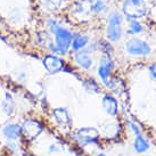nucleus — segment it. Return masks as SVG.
<instances>
[{
  "mask_svg": "<svg viewBox=\"0 0 156 156\" xmlns=\"http://www.w3.org/2000/svg\"><path fill=\"white\" fill-rule=\"evenodd\" d=\"M49 27L55 35V44L52 46L51 50L61 55H65L72 44V38H73L72 33L67 29L63 27L61 23H58L55 20L49 21Z\"/></svg>",
  "mask_w": 156,
  "mask_h": 156,
  "instance_id": "nucleus-1",
  "label": "nucleus"
},
{
  "mask_svg": "<svg viewBox=\"0 0 156 156\" xmlns=\"http://www.w3.org/2000/svg\"><path fill=\"white\" fill-rule=\"evenodd\" d=\"M123 13L131 20H138L147 14V5L145 0H126L123 2Z\"/></svg>",
  "mask_w": 156,
  "mask_h": 156,
  "instance_id": "nucleus-2",
  "label": "nucleus"
},
{
  "mask_svg": "<svg viewBox=\"0 0 156 156\" xmlns=\"http://www.w3.org/2000/svg\"><path fill=\"white\" fill-rule=\"evenodd\" d=\"M123 29H122V16L119 13L114 12L108 16V22L106 27V34L108 40L112 42H116L122 38Z\"/></svg>",
  "mask_w": 156,
  "mask_h": 156,
  "instance_id": "nucleus-3",
  "label": "nucleus"
},
{
  "mask_svg": "<svg viewBox=\"0 0 156 156\" xmlns=\"http://www.w3.org/2000/svg\"><path fill=\"white\" fill-rule=\"evenodd\" d=\"M126 52L134 57H144L148 56L151 54V46L139 38H132L128 40L126 44Z\"/></svg>",
  "mask_w": 156,
  "mask_h": 156,
  "instance_id": "nucleus-4",
  "label": "nucleus"
},
{
  "mask_svg": "<svg viewBox=\"0 0 156 156\" xmlns=\"http://www.w3.org/2000/svg\"><path fill=\"white\" fill-rule=\"evenodd\" d=\"M75 138L81 145H89V144H96L99 140V131L91 128V126H86L81 128L76 131Z\"/></svg>",
  "mask_w": 156,
  "mask_h": 156,
  "instance_id": "nucleus-5",
  "label": "nucleus"
},
{
  "mask_svg": "<svg viewBox=\"0 0 156 156\" xmlns=\"http://www.w3.org/2000/svg\"><path fill=\"white\" fill-rule=\"evenodd\" d=\"M21 128L22 134L29 140H34L35 138H38L44 130V126L37 120H26Z\"/></svg>",
  "mask_w": 156,
  "mask_h": 156,
  "instance_id": "nucleus-6",
  "label": "nucleus"
},
{
  "mask_svg": "<svg viewBox=\"0 0 156 156\" xmlns=\"http://www.w3.org/2000/svg\"><path fill=\"white\" fill-rule=\"evenodd\" d=\"M113 69V61L111 59L109 56H103L99 62V66H98V75L99 78L103 80V82L107 86V87L112 88V81H111V73Z\"/></svg>",
  "mask_w": 156,
  "mask_h": 156,
  "instance_id": "nucleus-7",
  "label": "nucleus"
},
{
  "mask_svg": "<svg viewBox=\"0 0 156 156\" xmlns=\"http://www.w3.org/2000/svg\"><path fill=\"white\" fill-rule=\"evenodd\" d=\"M44 69H47L50 74H55L57 72H59L64 67V62L62 61L59 57L55 56V55H47L44 58Z\"/></svg>",
  "mask_w": 156,
  "mask_h": 156,
  "instance_id": "nucleus-8",
  "label": "nucleus"
},
{
  "mask_svg": "<svg viewBox=\"0 0 156 156\" xmlns=\"http://www.w3.org/2000/svg\"><path fill=\"white\" fill-rule=\"evenodd\" d=\"M52 116H54V120L56 121L57 124L61 126L62 128H69L72 124L71 116H69L66 108H63V107L55 108L52 111Z\"/></svg>",
  "mask_w": 156,
  "mask_h": 156,
  "instance_id": "nucleus-9",
  "label": "nucleus"
},
{
  "mask_svg": "<svg viewBox=\"0 0 156 156\" xmlns=\"http://www.w3.org/2000/svg\"><path fill=\"white\" fill-rule=\"evenodd\" d=\"M101 105L103 108L105 109V112L107 113L111 116H115L119 112V105H117L116 99L109 95H106L103 97L101 99Z\"/></svg>",
  "mask_w": 156,
  "mask_h": 156,
  "instance_id": "nucleus-10",
  "label": "nucleus"
},
{
  "mask_svg": "<svg viewBox=\"0 0 156 156\" xmlns=\"http://www.w3.org/2000/svg\"><path fill=\"white\" fill-rule=\"evenodd\" d=\"M120 131H121V126H120L119 122H106L103 126V134H104L105 138L107 139L116 138L117 136L120 134Z\"/></svg>",
  "mask_w": 156,
  "mask_h": 156,
  "instance_id": "nucleus-11",
  "label": "nucleus"
},
{
  "mask_svg": "<svg viewBox=\"0 0 156 156\" xmlns=\"http://www.w3.org/2000/svg\"><path fill=\"white\" fill-rule=\"evenodd\" d=\"M74 61L80 67H82L84 69H89L92 66V58L86 49L76 51L75 56H74Z\"/></svg>",
  "mask_w": 156,
  "mask_h": 156,
  "instance_id": "nucleus-12",
  "label": "nucleus"
},
{
  "mask_svg": "<svg viewBox=\"0 0 156 156\" xmlns=\"http://www.w3.org/2000/svg\"><path fill=\"white\" fill-rule=\"evenodd\" d=\"M2 132H4L5 137L8 139L9 141H14V140L20 138V136L22 134V128L18 124L12 123V124H7L5 126Z\"/></svg>",
  "mask_w": 156,
  "mask_h": 156,
  "instance_id": "nucleus-13",
  "label": "nucleus"
},
{
  "mask_svg": "<svg viewBox=\"0 0 156 156\" xmlns=\"http://www.w3.org/2000/svg\"><path fill=\"white\" fill-rule=\"evenodd\" d=\"M151 145L148 143V140L146 138H144L143 134H138L136 136V138L133 140V149L134 152L139 153V154H144L149 151Z\"/></svg>",
  "mask_w": 156,
  "mask_h": 156,
  "instance_id": "nucleus-14",
  "label": "nucleus"
},
{
  "mask_svg": "<svg viewBox=\"0 0 156 156\" xmlns=\"http://www.w3.org/2000/svg\"><path fill=\"white\" fill-rule=\"evenodd\" d=\"M88 42H89V39H88L86 35L75 34V35H73V38H72L71 47L73 48V50H75V51H80V50H83V49L86 48Z\"/></svg>",
  "mask_w": 156,
  "mask_h": 156,
  "instance_id": "nucleus-15",
  "label": "nucleus"
},
{
  "mask_svg": "<svg viewBox=\"0 0 156 156\" xmlns=\"http://www.w3.org/2000/svg\"><path fill=\"white\" fill-rule=\"evenodd\" d=\"M14 100L13 97L9 95V94H6L5 95V98L1 103V107L4 109V112L7 114V115H12V113L14 111Z\"/></svg>",
  "mask_w": 156,
  "mask_h": 156,
  "instance_id": "nucleus-16",
  "label": "nucleus"
},
{
  "mask_svg": "<svg viewBox=\"0 0 156 156\" xmlns=\"http://www.w3.org/2000/svg\"><path fill=\"white\" fill-rule=\"evenodd\" d=\"M144 31L143 25L136 21V20H131L130 21V26H129V32L132 33V34H138V33H141Z\"/></svg>",
  "mask_w": 156,
  "mask_h": 156,
  "instance_id": "nucleus-17",
  "label": "nucleus"
},
{
  "mask_svg": "<svg viewBox=\"0 0 156 156\" xmlns=\"http://www.w3.org/2000/svg\"><path fill=\"white\" fill-rule=\"evenodd\" d=\"M44 4L46 8L51 12H55L62 6V0H44Z\"/></svg>",
  "mask_w": 156,
  "mask_h": 156,
  "instance_id": "nucleus-18",
  "label": "nucleus"
},
{
  "mask_svg": "<svg viewBox=\"0 0 156 156\" xmlns=\"http://www.w3.org/2000/svg\"><path fill=\"white\" fill-rule=\"evenodd\" d=\"M91 9L95 12V13H100L105 9V4L101 0H96L94 4L91 5Z\"/></svg>",
  "mask_w": 156,
  "mask_h": 156,
  "instance_id": "nucleus-19",
  "label": "nucleus"
},
{
  "mask_svg": "<svg viewBox=\"0 0 156 156\" xmlns=\"http://www.w3.org/2000/svg\"><path fill=\"white\" fill-rule=\"evenodd\" d=\"M129 126H130L131 131L134 133V136H138V134H141V131H140V129H139V126L136 124V123H133V122H130L129 123Z\"/></svg>",
  "mask_w": 156,
  "mask_h": 156,
  "instance_id": "nucleus-20",
  "label": "nucleus"
},
{
  "mask_svg": "<svg viewBox=\"0 0 156 156\" xmlns=\"http://www.w3.org/2000/svg\"><path fill=\"white\" fill-rule=\"evenodd\" d=\"M149 74H151L152 79L156 80V63H154V64L149 66Z\"/></svg>",
  "mask_w": 156,
  "mask_h": 156,
  "instance_id": "nucleus-21",
  "label": "nucleus"
},
{
  "mask_svg": "<svg viewBox=\"0 0 156 156\" xmlns=\"http://www.w3.org/2000/svg\"><path fill=\"white\" fill-rule=\"evenodd\" d=\"M98 156H106L105 154H103V153H100V154H98Z\"/></svg>",
  "mask_w": 156,
  "mask_h": 156,
  "instance_id": "nucleus-22",
  "label": "nucleus"
}]
</instances>
